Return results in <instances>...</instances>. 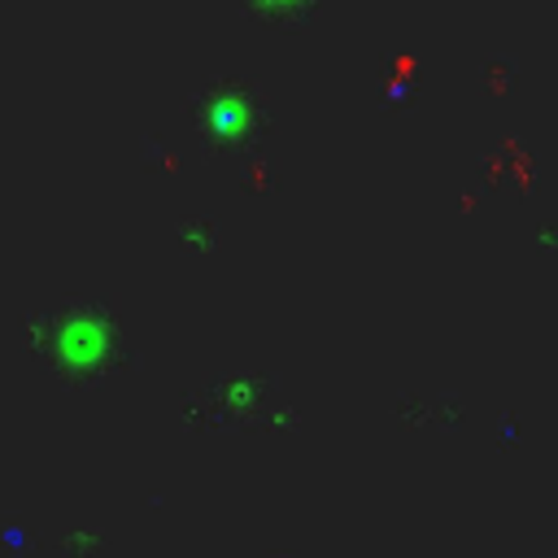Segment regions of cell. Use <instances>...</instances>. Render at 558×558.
Masks as SVG:
<instances>
[]
</instances>
